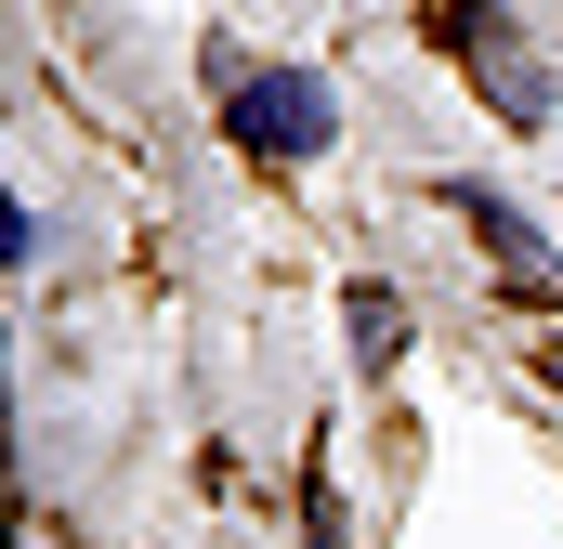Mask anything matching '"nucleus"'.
Wrapping results in <instances>:
<instances>
[{
    "label": "nucleus",
    "mask_w": 563,
    "mask_h": 549,
    "mask_svg": "<svg viewBox=\"0 0 563 549\" xmlns=\"http://www.w3.org/2000/svg\"><path fill=\"white\" fill-rule=\"evenodd\" d=\"M250 132H263V144H288V157H314V144H328V92H314L301 66L250 79Z\"/></svg>",
    "instance_id": "f257e3e1"
},
{
    "label": "nucleus",
    "mask_w": 563,
    "mask_h": 549,
    "mask_svg": "<svg viewBox=\"0 0 563 549\" xmlns=\"http://www.w3.org/2000/svg\"><path fill=\"white\" fill-rule=\"evenodd\" d=\"M459 210H472V236H485V249L511 262V288H563V262H551V236H538V223H525L511 197H459Z\"/></svg>",
    "instance_id": "f03ea898"
},
{
    "label": "nucleus",
    "mask_w": 563,
    "mask_h": 549,
    "mask_svg": "<svg viewBox=\"0 0 563 549\" xmlns=\"http://www.w3.org/2000/svg\"><path fill=\"white\" fill-rule=\"evenodd\" d=\"M394 340H407V314H394V301H380V288H367V301H354V354H367V367H380V354H394Z\"/></svg>",
    "instance_id": "7ed1b4c3"
}]
</instances>
